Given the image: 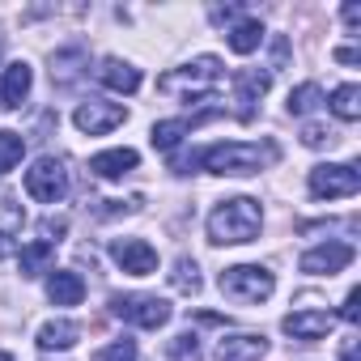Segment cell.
I'll use <instances>...</instances> for the list:
<instances>
[{"mask_svg":"<svg viewBox=\"0 0 361 361\" xmlns=\"http://www.w3.org/2000/svg\"><path fill=\"white\" fill-rule=\"evenodd\" d=\"M264 226V209L259 200L251 196H234V200H221L213 213H209V243L217 247H238V243H251Z\"/></svg>","mask_w":361,"mask_h":361,"instance_id":"6da1fadb","label":"cell"},{"mask_svg":"<svg viewBox=\"0 0 361 361\" xmlns=\"http://www.w3.org/2000/svg\"><path fill=\"white\" fill-rule=\"evenodd\" d=\"M217 81H221V60L217 56H200V60H192V64H183V68H170L166 77H157V90L166 94V98H183V102H209L213 98V90H217Z\"/></svg>","mask_w":361,"mask_h":361,"instance_id":"7a4b0ae2","label":"cell"},{"mask_svg":"<svg viewBox=\"0 0 361 361\" xmlns=\"http://www.w3.org/2000/svg\"><path fill=\"white\" fill-rule=\"evenodd\" d=\"M204 170L209 174H259L268 161H276V145H247V140H226V145H213L200 153Z\"/></svg>","mask_w":361,"mask_h":361,"instance_id":"3957f363","label":"cell"},{"mask_svg":"<svg viewBox=\"0 0 361 361\" xmlns=\"http://www.w3.org/2000/svg\"><path fill=\"white\" fill-rule=\"evenodd\" d=\"M276 289V276L259 264H234L221 272V293L230 302H243V306H255V302H268Z\"/></svg>","mask_w":361,"mask_h":361,"instance_id":"277c9868","label":"cell"},{"mask_svg":"<svg viewBox=\"0 0 361 361\" xmlns=\"http://www.w3.org/2000/svg\"><path fill=\"white\" fill-rule=\"evenodd\" d=\"M26 196L39 204H60L68 196V166L60 157H39L26 170Z\"/></svg>","mask_w":361,"mask_h":361,"instance_id":"5b68a950","label":"cell"},{"mask_svg":"<svg viewBox=\"0 0 361 361\" xmlns=\"http://www.w3.org/2000/svg\"><path fill=\"white\" fill-rule=\"evenodd\" d=\"M357 192H361V174L348 161H327V166L310 170V196L314 200H344Z\"/></svg>","mask_w":361,"mask_h":361,"instance_id":"8992f818","label":"cell"},{"mask_svg":"<svg viewBox=\"0 0 361 361\" xmlns=\"http://www.w3.org/2000/svg\"><path fill=\"white\" fill-rule=\"evenodd\" d=\"M111 306H115L119 319H128V323H136V327H145V331H157V327L170 323V302H166V298L132 293V298H115Z\"/></svg>","mask_w":361,"mask_h":361,"instance_id":"52a82bcc","label":"cell"},{"mask_svg":"<svg viewBox=\"0 0 361 361\" xmlns=\"http://www.w3.org/2000/svg\"><path fill=\"white\" fill-rule=\"evenodd\" d=\"M123 119H128V111H123L119 102H102V98H90V102H81V106L73 111V123H77L85 136H106V132H115Z\"/></svg>","mask_w":361,"mask_h":361,"instance_id":"ba28073f","label":"cell"},{"mask_svg":"<svg viewBox=\"0 0 361 361\" xmlns=\"http://www.w3.org/2000/svg\"><path fill=\"white\" fill-rule=\"evenodd\" d=\"M111 259L128 272V276H153L157 272V251L145 238H115L111 243Z\"/></svg>","mask_w":361,"mask_h":361,"instance_id":"9c48e42d","label":"cell"},{"mask_svg":"<svg viewBox=\"0 0 361 361\" xmlns=\"http://www.w3.org/2000/svg\"><path fill=\"white\" fill-rule=\"evenodd\" d=\"M348 264H353V247H348V243H319V247H310V251L298 259V268L310 272V276H336V272H344Z\"/></svg>","mask_w":361,"mask_h":361,"instance_id":"30bf717a","label":"cell"},{"mask_svg":"<svg viewBox=\"0 0 361 361\" xmlns=\"http://www.w3.org/2000/svg\"><path fill=\"white\" fill-rule=\"evenodd\" d=\"M268 85H272V77L268 73H259V68H247V73H238L234 77V102H238V119L243 123H251L255 119V102L268 94Z\"/></svg>","mask_w":361,"mask_h":361,"instance_id":"8fae6325","label":"cell"},{"mask_svg":"<svg viewBox=\"0 0 361 361\" xmlns=\"http://www.w3.org/2000/svg\"><path fill=\"white\" fill-rule=\"evenodd\" d=\"M331 314L327 310H293V314H285V331L293 336V340H323L327 331H331Z\"/></svg>","mask_w":361,"mask_h":361,"instance_id":"7c38bea8","label":"cell"},{"mask_svg":"<svg viewBox=\"0 0 361 361\" xmlns=\"http://www.w3.org/2000/svg\"><path fill=\"white\" fill-rule=\"evenodd\" d=\"M30 85H35L30 64H26V60H13V64L5 68V77H0V106H22L26 94H30Z\"/></svg>","mask_w":361,"mask_h":361,"instance_id":"4fadbf2b","label":"cell"},{"mask_svg":"<svg viewBox=\"0 0 361 361\" xmlns=\"http://www.w3.org/2000/svg\"><path fill=\"white\" fill-rule=\"evenodd\" d=\"M264 353H268V340L255 331H238L217 344V361H259Z\"/></svg>","mask_w":361,"mask_h":361,"instance_id":"5bb4252c","label":"cell"},{"mask_svg":"<svg viewBox=\"0 0 361 361\" xmlns=\"http://www.w3.org/2000/svg\"><path fill=\"white\" fill-rule=\"evenodd\" d=\"M140 166V153L136 149H106V153H94L90 157V170L98 178H123Z\"/></svg>","mask_w":361,"mask_h":361,"instance_id":"9a60e30c","label":"cell"},{"mask_svg":"<svg viewBox=\"0 0 361 361\" xmlns=\"http://www.w3.org/2000/svg\"><path fill=\"white\" fill-rule=\"evenodd\" d=\"M98 81H102L106 90H115V94H136V90H140V68H132L128 60L111 56V60H102Z\"/></svg>","mask_w":361,"mask_h":361,"instance_id":"2e32d148","label":"cell"},{"mask_svg":"<svg viewBox=\"0 0 361 361\" xmlns=\"http://www.w3.org/2000/svg\"><path fill=\"white\" fill-rule=\"evenodd\" d=\"M77 340H81V327L68 323V319H56V323H43L39 327V348L43 353H68Z\"/></svg>","mask_w":361,"mask_h":361,"instance_id":"e0dca14e","label":"cell"},{"mask_svg":"<svg viewBox=\"0 0 361 361\" xmlns=\"http://www.w3.org/2000/svg\"><path fill=\"white\" fill-rule=\"evenodd\" d=\"M47 298L56 302V306H77L81 298H85V281L77 276V272H51L47 276Z\"/></svg>","mask_w":361,"mask_h":361,"instance_id":"ac0fdd59","label":"cell"},{"mask_svg":"<svg viewBox=\"0 0 361 361\" xmlns=\"http://www.w3.org/2000/svg\"><path fill=\"white\" fill-rule=\"evenodd\" d=\"M226 43H230L234 56H251V51H259V43H264V26H259L255 18H243V22H234V26L226 30Z\"/></svg>","mask_w":361,"mask_h":361,"instance_id":"d6986e66","label":"cell"},{"mask_svg":"<svg viewBox=\"0 0 361 361\" xmlns=\"http://www.w3.org/2000/svg\"><path fill=\"white\" fill-rule=\"evenodd\" d=\"M183 136H192V119H161V123H153V132H149L153 149H161V153L178 149V140H183Z\"/></svg>","mask_w":361,"mask_h":361,"instance_id":"ffe728a7","label":"cell"},{"mask_svg":"<svg viewBox=\"0 0 361 361\" xmlns=\"http://www.w3.org/2000/svg\"><path fill=\"white\" fill-rule=\"evenodd\" d=\"M327 106H331L336 119L353 123V119H361V90H357V85H336L331 98H327Z\"/></svg>","mask_w":361,"mask_h":361,"instance_id":"44dd1931","label":"cell"},{"mask_svg":"<svg viewBox=\"0 0 361 361\" xmlns=\"http://www.w3.org/2000/svg\"><path fill=\"white\" fill-rule=\"evenodd\" d=\"M56 259V247L51 243H30V247H22L18 251V268H22V276H39V272H47V264Z\"/></svg>","mask_w":361,"mask_h":361,"instance_id":"7402d4cb","label":"cell"},{"mask_svg":"<svg viewBox=\"0 0 361 361\" xmlns=\"http://www.w3.org/2000/svg\"><path fill=\"white\" fill-rule=\"evenodd\" d=\"M319 102H323V90L314 85V81H306V85H298V90H289V115H310V111H319Z\"/></svg>","mask_w":361,"mask_h":361,"instance_id":"603a6c76","label":"cell"},{"mask_svg":"<svg viewBox=\"0 0 361 361\" xmlns=\"http://www.w3.org/2000/svg\"><path fill=\"white\" fill-rule=\"evenodd\" d=\"M170 285L178 289V293H200V268H196V259H174V272H170Z\"/></svg>","mask_w":361,"mask_h":361,"instance_id":"cb8c5ba5","label":"cell"},{"mask_svg":"<svg viewBox=\"0 0 361 361\" xmlns=\"http://www.w3.org/2000/svg\"><path fill=\"white\" fill-rule=\"evenodd\" d=\"M77 64H85V51H60V56H51V81H60V85H73L77 81Z\"/></svg>","mask_w":361,"mask_h":361,"instance_id":"d4e9b609","label":"cell"},{"mask_svg":"<svg viewBox=\"0 0 361 361\" xmlns=\"http://www.w3.org/2000/svg\"><path fill=\"white\" fill-rule=\"evenodd\" d=\"M22 153H26V136H18V132H0V174H9V170L22 161Z\"/></svg>","mask_w":361,"mask_h":361,"instance_id":"484cf974","label":"cell"},{"mask_svg":"<svg viewBox=\"0 0 361 361\" xmlns=\"http://www.w3.org/2000/svg\"><path fill=\"white\" fill-rule=\"evenodd\" d=\"M170 361H204L200 336H196V331H178V336L170 340Z\"/></svg>","mask_w":361,"mask_h":361,"instance_id":"4316f807","label":"cell"},{"mask_svg":"<svg viewBox=\"0 0 361 361\" xmlns=\"http://www.w3.org/2000/svg\"><path fill=\"white\" fill-rule=\"evenodd\" d=\"M136 357H140V353H136V340H128V336H123V340H111V344L98 353V361H136Z\"/></svg>","mask_w":361,"mask_h":361,"instance_id":"83f0119b","label":"cell"},{"mask_svg":"<svg viewBox=\"0 0 361 361\" xmlns=\"http://www.w3.org/2000/svg\"><path fill=\"white\" fill-rule=\"evenodd\" d=\"M302 140H306L310 149H319V145H331V140H336V132H331V128H323V123H306Z\"/></svg>","mask_w":361,"mask_h":361,"instance_id":"f1b7e54d","label":"cell"},{"mask_svg":"<svg viewBox=\"0 0 361 361\" xmlns=\"http://www.w3.org/2000/svg\"><path fill=\"white\" fill-rule=\"evenodd\" d=\"M64 230H68V221H64V217H43V226H39L43 243H51V247L60 243V234H64Z\"/></svg>","mask_w":361,"mask_h":361,"instance_id":"f546056e","label":"cell"},{"mask_svg":"<svg viewBox=\"0 0 361 361\" xmlns=\"http://www.w3.org/2000/svg\"><path fill=\"white\" fill-rule=\"evenodd\" d=\"M340 319H344V323H357V319H361V289H348V298H344V306H340Z\"/></svg>","mask_w":361,"mask_h":361,"instance_id":"4dcf8cb0","label":"cell"},{"mask_svg":"<svg viewBox=\"0 0 361 361\" xmlns=\"http://www.w3.org/2000/svg\"><path fill=\"white\" fill-rule=\"evenodd\" d=\"M238 13H243V9H238V5H226V9H221V5H217V9H213V22H217V26H221V22H234V18H238Z\"/></svg>","mask_w":361,"mask_h":361,"instance_id":"1f68e13d","label":"cell"},{"mask_svg":"<svg viewBox=\"0 0 361 361\" xmlns=\"http://www.w3.org/2000/svg\"><path fill=\"white\" fill-rule=\"evenodd\" d=\"M344 22L357 30V26H361V5H344Z\"/></svg>","mask_w":361,"mask_h":361,"instance_id":"d6a6232c","label":"cell"},{"mask_svg":"<svg viewBox=\"0 0 361 361\" xmlns=\"http://www.w3.org/2000/svg\"><path fill=\"white\" fill-rule=\"evenodd\" d=\"M336 60H340V64H357V60H361V51H357V47H340V51H336Z\"/></svg>","mask_w":361,"mask_h":361,"instance_id":"836d02e7","label":"cell"},{"mask_svg":"<svg viewBox=\"0 0 361 361\" xmlns=\"http://www.w3.org/2000/svg\"><path fill=\"white\" fill-rule=\"evenodd\" d=\"M13 251H18V243H13L5 230H0V259H5V255H13Z\"/></svg>","mask_w":361,"mask_h":361,"instance_id":"e575fe53","label":"cell"},{"mask_svg":"<svg viewBox=\"0 0 361 361\" xmlns=\"http://www.w3.org/2000/svg\"><path fill=\"white\" fill-rule=\"evenodd\" d=\"M340 361H357V340H344V348H340Z\"/></svg>","mask_w":361,"mask_h":361,"instance_id":"d590c367","label":"cell"},{"mask_svg":"<svg viewBox=\"0 0 361 361\" xmlns=\"http://www.w3.org/2000/svg\"><path fill=\"white\" fill-rule=\"evenodd\" d=\"M0 361H13V357H9V353H0Z\"/></svg>","mask_w":361,"mask_h":361,"instance_id":"8d00e7d4","label":"cell"}]
</instances>
